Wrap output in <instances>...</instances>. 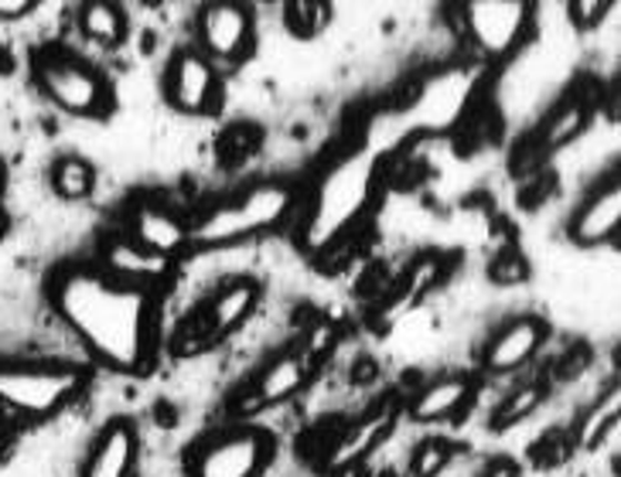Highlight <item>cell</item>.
Masks as SVG:
<instances>
[{"instance_id": "cell-9", "label": "cell", "mask_w": 621, "mask_h": 477, "mask_svg": "<svg viewBox=\"0 0 621 477\" xmlns=\"http://www.w3.org/2000/svg\"><path fill=\"white\" fill-rule=\"evenodd\" d=\"M168 95L181 113H209L216 106V72L206 55L181 52L168 72Z\"/></svg>"}, {"instance_id": "cell-27", "label": "cell", "mask_w": 621, "mask_h": 477, "mask_svg": "<svg viewBox=\"0 0 621 477\" xmlns=\"http://www.w3.org/2000/svg\"><path fill=\"white\" fill-rule=\"evenodd\" d=\"M441 273H444V263H441L438 256H420V260L410 266L407 280H403L407 297H420L423 291H430V286H434V283L441 280Z\"/></svg>"}, {"instance_id": "cell-12", "label": "cell", "mask_w": 621, "mask_h": 477, "mask_svg": "<svg viewBox=\"0 0 621 477\" xmlns=\"http://www.w3.org/2000/svg\"><path fill=\"white\" fill-rule=\"evenodd\" d=\"M100 270H107L110 276H117L123 283L154 291V286L171 273V260L137 246L133 238H110V243L103 246V266Z\"/></svg>"}, {"instance_id": "cell-2", "label": "cell", "mask_w": 621, "mask_h": 477, "mask_svg": "<svg viewBox=\"0 0 621 477\" xmlns=\"http://www.w3.org/2000/svg\"><path fill=\"white\" fill-rule=\"evenodd\" d=\"M372 181H375V158L369 151H355L334 164L311 205V215L304 222V246L311 253L328 250L339 243L342 232L365 212L372 202Z\"/></svg>"}, {"instance_id": "cell-31", "label": "cell", "mask_w": 621, "mask_h": 477, "mask_svg": "<svg viewBox=\"0 0 621 477\" xmlns=\"http://www.w3.org/2000/svg\"><path fill=\"white\" fill-rule=\"evenodd\" d=\"M331 345H334V327H331L328 321H318V324L311 327V342H308V352L321 358V355H324V352H328Z\"/></svg>"}, {"instance_id": "cell-28", "label": "cell", "mask_w": 621, "mask_h": 477, "mask_svg": "<svg viewBox=\"0 0 621 477\" xmlns=\"http://www.w3.org/2000/svg\"><path fill=\"white\" fill-rule=\"evenodd\" d=\"M489 276H492V283H499V286H515V283H522L525 276H530V263L522 260V253L505 250V253H499V256L492 260Z\"/></svg>"}, {"instance_id": "cell-13", "label": "cell", "mask_w": 621, "mask_h": 477, "mask_svg": "<svg viewBox=\"0 0 621 477\" xmlns=\"http://www.w3.org/2000/svg\"><path fill=\"white\" fill-rule=\"evenodd\" d=\"M618 222H621V184L611 177L573 215L570 238L578 246H601L618 232Z\"/></svg>"}, {"instance_id": "cell-7", "label": "cell", "mask_w": 621, "mask_h": 477, "mask_svg": "<svg viewBox=\"0 0 621 477\" xmlns=\"http://www.w3.org/2000/svg\"><path fill=\"white\" fill-rule=\"evenodd\" d=\"M530 8L522 0H474L468 4V28L478 48L489 55H505L519 44Z\"/></svg>"}, {"instance_id": "cell-21", "label": "cell", "mask_w": 621, "mask_h": 477, "mask_svg": "<svg viewBox=\"0 0 621 477\" xmlns=\"http://www.w3.org/2000/svg\"><path fill=\"white\" fill-rule=\"evenodd\" d=\"M79 28L96 44H120L127 34V21H123L120 8L107 4V0H92V4H86L79 11Z\"/></svg>"}, {"instance_id": "cell-25", "label": "cell", "mask_w": 621, "mask_h": 477, "mask_svg": "<svg viewBox=\"0 0 621 477\" xmlns=\"http://www.w3.org/2000/svg\"><path fill=\"white\" fill-rule=\"evenodd\" d=\"M451 460V444L444 440H423L417 444L413 457H410V474L413 477H438Z\"/></svg>"}, {"instance_id": "cell-36", "label": "cell", "mask_w": 621, "mask_h": 477, "mask_svg": "<svg viewBox=\"0 0 621 477\" xmlns=\"http://www.w3.org/2000/svg\"><path fill=\"white\" fill-rule=\"evenodd\" d=\"M11 65H14V62H11V55L4 52V48H0V75H8V72H11Z\"/></svg>"}, {"instance_id": "cell-35", "label": "cell", "mask_w": 621, "mask_h": 477, "mask_svg": "<svg viewBox=\"0 0 621 477\" xmlns=\"http://www.w3.org/2000/svg\"><path fill=\"white\" fill-rule=\"evenodd\" d=\"M8 444V416H4V406H0V447Z\"/></svg>"}, {"instance_id": "cell-24", "label": "cell", "mask_w": 621, "mask_h": 477, "mask_svg": "<svg viewBox=\"0 0 621 477\" xmlns=\"http://www.w3.org/2000/svg\"><path fill=\"white\" fill-rule=\"evenodd\" d=\"M540 403H543V389H540V386H519V389H512V393L499 403V409L492 413V429L499 434V429L515 426L519 419H525L530 413H537Z\"/></svg>"}, {"instance_id": "cell-16", "label": "cell", "mask_w": 621, "mask_h": 477, "mask_svg": "<svg viewBox=\"0 0 621 477\" xmlns=\"http://www.w3.org/2000/svg\"><path fill=\"white\" fill-rule=\"evenodd\" d=\"M260 301V286L253 280H229L222 291L212 297V304L206 307V314L199 317L202 327H206V338L209 342H219L222 334H229L232 327H239L250 311L257 307Z\"/></svg>"}, {"instance_id": "cell-26", "label": "cell", "mask_w": 621, "mask_h": 477, "mask_svg": "<svg viewBox=\"0 0 621 477\" xmlns=\"http://www.w3.org/2000/svg\"><path fill=\"white\" fill-rule=\"evenodd\" d=\"M328 18V4H314V0H294L287 4V28L301 38H311Z\"/></svg>"}, {"instance_id": "cell-34", "label": "cell", "mask_w": 621, "mask_h": 477, "mask_svg": "<svg viewBox=\"0 0 621 477\" xmlns=\"http://www.w3.org/2000/svg\"><path fill=\"white\" fill-rule=\"evenodd\" d=\"M331 477H362V470H359V464H352V467H339V470H331Z\"/></svg>"}, {"instance_id": "cell-5", "label": "cell", "mask_w": 621, "mask_h": 477, "mask_svg": "<svg viewBox=\"0 0 621 477\" xmlns=\"http://www.w3.org/2000/svg\"><path fill=\"white\" fill-rule=\"evenodd\" d=\"M41 92L76 116H103L110 110V89L100 72H92L86 62L69 55H48L38 65Z\"/></svg>"}, {"instance_id": "cell-15", "label": "cell", "mask_w": 621, "mask_h": 477, "mask_svg": "<svg viewBox=\"0 0 621 477\" xmlns=\"http://www.w3.org/2000/svg\"><path fill=\"white\" fill-rule=\"evenodd\" d=\"M137 460V434L127 419H113L96 440L82 477H130Z\"/></svg>"}, {"instance_id": "cell-18", "label": "cell", "mask_w": 621, "mask_h": 477, "mask_svg": "<svg viewBox=\"0 0 621 477\" xmlns=\"http://www.w3.org/2000/svg\"><path fill=\"white\" fill-rule=\"evenodd\" d=\"M471 399V378L464 375H451L441 382H430L417 393V399L410 403V419L413 423H434V419H448L458 416Z\"/></svg>"}, {"instance_id": "cell-39", "label": "cell", "mask_w": 621, "mask_h": 477, "mask_svg": "<svg viewBox=\"0 0 621 477\" xmlns=\"http://www.w3.org/2000/svg\"><path fill=\"white\" fill-rule=\"evenodd\" d=\"M0 187H4V164H0Z\"/></svg>"}, {"instance_id": "cell-32", "label": "cell", "mask_w": 621, "mask_h": 477, "mask_svg": "<svg viewBox=\"0 0 621 477\" xmlns=\"http://www.w3.org/2000/svg\"><path fill=\"white\" fill-rule=\"evenodd\" d=\"M474 477H519V464L509 460V457H495V460H489L482 470H478Z\"/></svg>"}, {"instance_id": "cell-29", "label": "cell", "mask_w": 621, "mask_h": 477, "mask_svg": "<svg viewBox=\"0 0 621 477\" xmlns=\"http://www.w3.org/2000/svg\"><path fill=\"white\" fill-rule=\"evenodd\" d=\"M257 148V130L253 126H232L222 143H219V154L226 164H239V161H247Z\"/></svg>"}, {"instance_id": "cell-10", "label": "cell", "mask_w": 621, "mask_h": 477, "mask_svg": "<svg viewBox=\"0 0 621 477\" xmlns=\"http://www.w3.org/2000/svg\"><path fill=\"white\" fill-rule=\"evenodd\" d=\"M304 382H308V362L301 355H280L260 372V378L250 389H243V399H239L236 413L250 416L267 406H277L283 399H291L294 393H301Z\"/></svg>"}, {"instance_id": "cell-38", "label": "cell", "mask_w": 621, "mask_h": 477, "mask_svg": "<svg viewBox=\"0 0 621 477\" xmlns=\"http://www.w3.org/2000/svg\"><path fill=\"white\" fill-rule=\"evenodd\" d=\"M375 477H397L393 470H382V474H375Z\"/></svg>"}, {"instance_id": "cell-1", "label": "cell", "mask_w": 621, "mask_h": 477, "mask_svg": "<svg viewBox=\"0 0 621 477\" xmlns=\"http://www.w3.org/2000/svg\"><path fill=\"white\" fill-rule=\"evenodd\" d=\"M62 317L103 365L117 372H148L158 355L154 291L133 286L107 270H69L56 280Z\"/></svg>"}, {"instance_id": "cell-14", "label": "cell", "mask_w": 621, "mask_h": 477, "mask_svg": "<svg viewBox=\"0 0 621 477\" xmlns=\"http://www.w3.org/2000/svg\"><path fill=\"white\" fill-rule=\"evenodd\" d=\"M547 342V324L537 317H515L509 321L485 348V368L489 372H512L522 362H530L537 348Z\"/></svg>"}, {"instance_id": "cell-6", "label": "cell", "mask_w": 621, "mask_h": 477, "mask_svg": "<svg viewBox=\"0 0 621 477\" xmlns=\"http://www.w3.org/2000/svg\"><path fill=\"white\" fill-rule=\"evenodd\" d=\"M273 457V437L257 426H239L209 440L191 457L188 477H260Z\"/></svg>"}, {"instance_id": "cell-37", "label": "cell", "mask_w": 621, "mask_h": 477, "mask_svg": "<svg viewBox=\"0 0 621 477\" xmlns=\"http://www.w3.org/2000/svg\"><path fill=\"white\" fill-rule=\"evenodd\" d=\"M8 229H11V222H8V212H4V209H0V238H4V235H8Z\"/></svg>"}, {"instance_id": "cell-17", "label": "cell", "mask_w": 621, "mask_h": 477, "mask_svg": "<svg viewBox=\"0 0 621 477\" xmlns=\"http://www.w3.org/2000/svg\"><path fill=\"white\" fill-rule=\"evenodd\" d=\"M130 229H133L137 246L151 250L158 256H168V260L188 243L184 225L158 205H137L133 215H130Z\"/></svg>"}, {"instance_id": "cell-30", "label": "cell", "mask_w": 621, "mask_h": 477, "mask_svg": "<svg viewBox=\"0 0 621 477\" xmlns=\"http://www.w3.org/2000/svg\"><path fill=\"white\" fill-rule=\"evenodd\" d=\"M608 11H611V0H573V4H570V18L578 21L581 28L598 24Z\"/></svg>"}, {"instance_id": "cell-8", "label": "cell", "mask_w": 621, "mask_h": 477, "mask_svg": "<svg viewBox=\"0 0 621 477\" xmlns=\"http://www.w3.org/2000/svg\"><path fill=\"white\" fill-rule=\"evenodd\" d=\"M199 34L212 59L243 62L253 48V18L243 4H209L202 8Z\"/></svg>"}, {"instance_id": "cell-22", "label": "cell", "mask_w": 621, "mask_h": 477, "mask_svg": "<svg viewBox=\"0 0 621 477\" xmlns=\"http://www.w3.org/2000/svg\"><path fill=\"white\" fill-rule=\"evenodd\" d=\"M96 184V171L89 161L82 158H62L56 168H52V187H56V195L66 199V202H79L86 199L89 191Z\"/></svg>"}, {"instance_id": "cell-11", "label": "cell", "mask_w": 621, "mask_h": 477, "mask_svg": "<svg viewBox=\"0 0 621 477\" xmlns=\"http://www.w3.org/2000/svg\"><path fill=\"white\" fill-rule=\"evenodd\" d=\"M393 423H397V406L393 403H382L379 409H372L369 416H362L355 426H349L345 434L331 444V450L324 457V467L328 470H339V467L359 464L365 454H372L382 440L390 437Z\"/></svg>"}, {"instance_id": "cell-23", "label": "cell", "mask_w": 621, "mask_h": 477, "mask_svg": "<svg viewBox=\"0 0 621 477\" xmlns=\"http://www.w3.org/2000/svg\"><path fill=\"white\" fill-rule=\"evenodd\" d=\"M618 409H621V389H608L604 399L594 409H588V416L581 419V429H578V444L584 450H594L604 440V434L618 419Z\"/></svg>"}, {"instance_id": "cell-3", "label": "cell", "mask_w": 621, "mask_h": 477, "mask_svg": "<svg viewBox=\"0 0 621 477\" xmlns=\"http://www.w3.org/2000/svg\"><path fill=\"white\" fill-rule=\"evenodd\" d=\"M291 202H294V195L283 184H257L247 191V195H239V199L219 205L216 212H209L199 222L196 238L209 246H222V243H232V238L267 232L287 215Z\"/></svg>"}, {"instance_id": "cell-33", "label": "cell", "mask_w": 621, "mask_h": 477, "mask_svg": "<svg viewBox=\"0 0 621 477\" xmlns=\"http://www.w3.org/2000/svg\"><path fill=\"white\" fill-rule=\"evenodd\" d=\"M34 0H0V18H24Z\"/></svg>"}, {"instance_id": "cell-19", "label": "cell", "mask_w": 621, "mask_h": 477, "mask_svg": "<svg viewBox=\"0 0 621 477\" xmlns=\"http://www.w3.org/2000/svg\"><path fill=\"white\" fill-rule=\"evenodd\" d=\"M468 79H461L458 72L454 75H444L438 79L434 85H430V92L423 95V103H420V113L427 116V123H434V126H444L448 120L458 116V110L464 106L468 100Z\"/></svg>"}, {"instance_id": "cell-20", "label": "cell", "mask_w": 621, "mask_h": 477, "mask_svg": "<svg viewBox=\"0 0 621 477\" xmlns=\"http://www.w3.org/2000/svg\"><path fill=\"white\" fill-rule=\"evenodd\" d=\"M588 123V106L581 95H573V100H567L540 130V151L543 154H553L557 148H563V143H570L573 136H578Z\"/></svg>"}, {"instance_id": "cell-4", "label": "cell", "mask_w": 621, "mask_h": 477, "mask_svg": "<svg viewBox=\"0 0 621 477\" xmlns=\"http://www.w3.org/2000/svg\"><path fill=\"white\" fill-rule=\"evenodd\" d=\"M86 375L76 368H4L0 372V406L24 416H52L79 396Z\"/></svg>"}]
</instances>
